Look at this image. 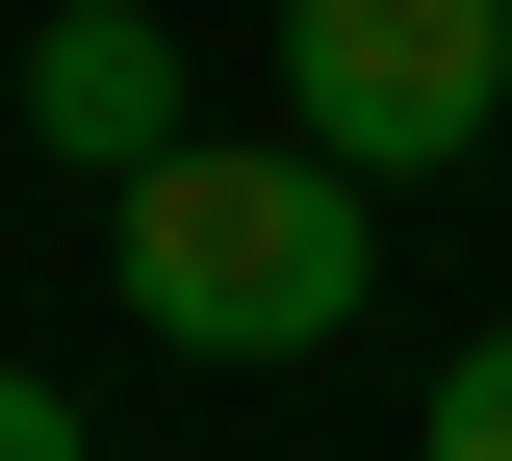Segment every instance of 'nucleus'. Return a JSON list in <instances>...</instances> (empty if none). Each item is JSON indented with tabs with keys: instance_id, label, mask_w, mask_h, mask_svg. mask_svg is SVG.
I'll list each match as a JSON object with an SVG mask.
<instances>
[{
	"instance_id": "nucleus-4",
	"label": "nucleus",
	"mask_w": 512,
	"mask_h": 461,
	"mask_svg": "<svg viewBox=\"0 0 512 461\" xmlns=\"http://www.w3.org/2000/svg\"><path fill=\"white\" fill-rule=\"evenodd\" d=\"M436 461H512V333H461V359H436Z\"/></svg>"
},
{
	"instance_id": "nucleus-2",
	"label": "nucleus",
	"mask_w": 512,
	"mask_h": 461,
	"mask_svg": "<svg viewBox=\"0 0 512 461\" xmlns=\"http://www.w3.org/2000/svg\"><path fill=\"white\" fill-rule=\"evenodd\" d=\"M282 103L333 180H461L512 129V0H282Z\"/></svg>"
},
{
	"instance_id": "nucleus-5",
	"label": "nucleus",
	"mask_w": 512,
	"mask_h": 461,
	"mask_svg": "<svg viewBox=\"0 0 512 461\" xmlns=\"http://www.w3.org/2000/svg\"><path fill=\"white\" fill-rule=\"evenodd\" d=\"M0 461H103V436H77V385H26V359H0Z\"/></svg>"
},
{
	"instance_id": "nucleus-3",
	"label": "nucleus",
	"mask_w": 512,
	"mask_h": 461,
	"mask_svg": "<svg viewBox=\"0 0 512 461\" xmlns=\"http://www.w3.org/2000/svg\"><path fill=\"white\" fill-rule=\"evenodd\" d=\"M26 154H52V180L180 154V26H154V0H52V26H26Z\"/></svg>"
},
{
	"instance_id": "nucleus-1",
	"label": "nucleus",
	"mask_w": 512,
	"mask_h": 461,
	"mask_svg": "<svg viewBox=\"0 0 512 461\" xmlns=\"http://www.w3.org/2000/svg\"><path fill=\"white\" fill-rule=\"evenodd\" d=\"M128 308L180 333V359H333V333H359V180H333L308 129L256 154V129H180V154H128Z\"/></svg>"
}]
</instances>
